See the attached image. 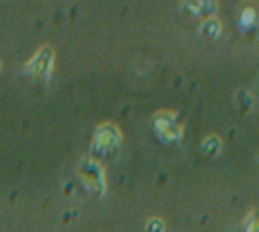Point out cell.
<instances>
[{
	"label": "cell",
	"mask_w": 259,
	"mask_h": 232,
	"mask_svg": "<svg viewBox=\"0 0 259 232\" xmlns=\"http://www.w3.org/2000/svg\"><path fill=\"white\" fill-rule=\"evenodd\" d=\"M202 30H204V34H208V30H212V32H210V36H214V34H217L214 30H219V22H217L214 18H212V20H206V24H204V28H202Z\"/></svg>",
	"instance_id": "obj_1"
}]
</instances>
